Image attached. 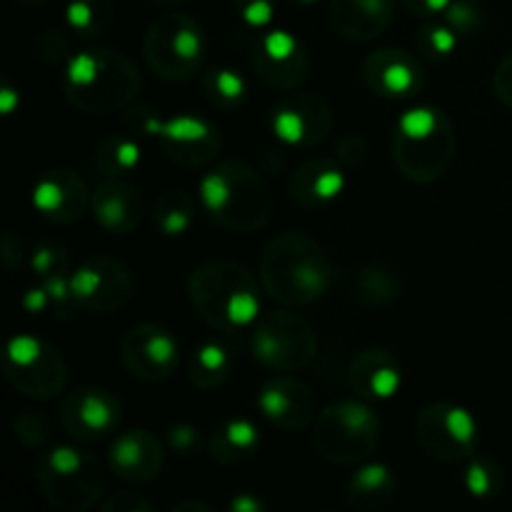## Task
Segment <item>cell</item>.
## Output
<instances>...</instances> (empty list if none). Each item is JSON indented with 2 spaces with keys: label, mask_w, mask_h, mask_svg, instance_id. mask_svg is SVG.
I'll return each instance as SVG.
<instances>
[{
  "label": "cell",
  "mask_w": 512,
  "mask_h": 512,
  "mask_svg": "<svg viewBox=\"0 0 512 512\" xmlns=\"http://www.w3.org/2000/svg\"><path fill=\"white\" fill-rule=\"evenodd\" d=\"M260 278L270 298L285 305H308L328 293L330 263L308 235L285 233L265 245Z\"/></svg>",
  "instance_id": "obj_1"
},
{
  "label": "cell",
  "mask_w": 512,
  "mask_h": 512,
  "mask_svg": "<svg viewBox=\"0 0 512 512\" xmlns=\"http://www.w3.org/2000/svg\"><path fill=\"white\" fill-rule=\"evenodd\" d=\"M190 300L200 318L220 333L248 328L260 318V288L248 268L215 260L190 275Z\"/></svg>",
  "instance_id": "obj_2"
},
{
  "label": "cell",
  "mask_w": 512,
  "mask_h": 512,
  "mask_svg": "<svg viewBox=\"0 0 512 512\" xmlns=\"http://www.w3.org/2000/svg\"><path fill=\"white\" fill-rule=\"evenodd\" d=\"M140 75L125 55L110 48L75 55L65 73V98L93 115L125 108L138 95Z\"/></svg>",
  "instance_id": "obj_3"
},
{
  "label": "cell",
  "mask_w": 512,
  "mask_h": 512,
  "mask_svg": "<svg viewBox=\"0 0 512 512\" xmlns=\"http://www.w3.org/2000/svg\"><path fill=\"white\" fill-rule=\"evenodd\" d=\"M210 218L235 233H253L270 218V190L260 173L240 160H225L200 183Z\"/></svg>",
  "instance_id": "obj_4"
},
{
  "label": "cell",
  "mask_w": 512,
  "mask_h": 512,
  "mask_svg": "<svg viewBox=\"0 0 512 512\" xmlns=\"http://www.w3.org/2000/svg\"><path fill=\"white\" fill-rule=\"evenodd\" d=\"M455 155V130L440 110L413 108L398 120L393 135V158L400 173L413 183L443 178Z\"/></svg>",
  "instance_id": "obj_5"
},
{
  "label": "cell",
  "mask_w": 512,
  "mask_h": 512,
  "mask_svg": "<svg viewBox=\"0 0 512 512\" xmlns=\"http://www.w3.org/2000/svg\"><path fill=\"white\" fill-rule=\"evenodd\" d=\"M380 443V420L368 405L343 400L323 413L313 423V445L320 458L338 465L360 463L375 453Z\"/></svg>",
  "instance_id": "obj_6"
},
{
  "label": "cell",
  "mask_w": 512,
  "mask_h": 512,
  "mask_svg": "<svg viewBox=\"0 0 512 512\" xmlns=\"http://www.w3.org/2000/svg\"><path fill=\"white\" fill-rule=\"evenodd\" d=\"M43 495L63 510H88L105 490L98 458L75 448H55L38 460Z\"/></svg>",
  "instance_id": "obj_7"
},
{
  "label": "cell",
  "mask_w": 512,
  "mask_h": 512,
  "mask_svg": "<svg viewBox=\"0 0 512 512\" xmlns=\"http://www.w3.org/2000/svg\"><path fill=\"white\" fill-rule=\"evenodd\" d=\"M203 50V30L185 13L163 15L143 38L145 63L153 73L168 80H183L198 73Z\"/></svg>",
  "instance_id": "obj_8"
},
{
  "label": "cell",
  "mask_w": 512,
  "mask_h": 512,
  "mask_svg": "<svg viewBox=\"0 0 512 512\" xmlns=\"http://www.w3.org/2000/svg\"><path fill=\"white\" fill-rule=\"evenodd\" d=\"M318 338L305 318L290 310H270L258 318L253 333V353L265 368L295 373L315 358Z\"/></svg>",
  "instance_id": "obj_9"
},
{
  "label": "cell",
  "mask_w": 512,
  "mask_h": 512,
  "mask_svg": "<svg viewBox=\"0 0 512 512\" xmlns=\"http://www.w3.org/2000/svg\"><path fill=\"white\" fill-rule=\"evenodd\" d=\"M5 380L23 395L35 400H50L65 390L68 368L53 345L45 340L20 335L5 348Z\"/></svg>",
  "instance_id": "obj_10"
},
{
  "label": "cell",
  "mask_w": 512,
  "mask_h": 512,
  "mask_svg": "<svg viewBox=\"0 0 512 512\" xmlns=\"http://www.w3.org/2000/svg\"><path fill=\"white\" fill-rule=\"evenodd\" d=\"M418 443L430 458L440 463H460L473 455L478 443V425L468 410L450 403H433L415 423Z\"/></svg>",
  "instance_id": "obj_11"
},
{
  "label": "cell",
  "mask_w": 512,
  "mask_h": 512,
  "mask_svg": "<svg viewBox=\"0 0 512 512\" xmlns=\"http://www.w3.org/2000/svg\"><path fill=\"white\" fill-rule=\"evenodd\" d=\"M70 290H73L75 308L93 315H108L128 303L133 280L128 265L120 263L118 258L95 255L70 275Z\"/></svg>",
  "instance_id": "obj_12"
},
{
  "label": "cell",
  "mask_w": 512,
  "mask_h": 512,
  "mask_svg": "<svg viewBox=\"0 0 512 512\" xmlns=\"http://www.w3.org/2000/svg\"><path fill=\"white\" fill-rule=\"evenodd\" d=\"M143 133L155 135L170 160L188 168L210 163L220 153V135L213 125L193 115H180L173 120H158L153 115L143 120Z\"/></svg>",
  "instance_id": "obj_13"
},
{
  "label": "cell",
  "mask_w": 512,
  "mask_h": 512,
  "mask_svg": "<svg viewBox=\"0 0 512 512\" xmlns=\"http://www.w3.org/2000/svg\"><path fill=\"white\" fill-rule=\"evenodd\" d=\"M253 70L265 88L288 93L305 83L310 73V58L295 35H290L288 30H273L255 43Z\"/></svg>",
  "instance_id": "obj_14"
},
{
  "label": "cell",
  "mask_w": 512,
  "mask_h": 512,
  "mask_svg": "<svg viewBox=\"0 0 512 512\" xmlns=\"http://www.w3.org/2000/svg\"><path fill=\"white\" fill-rule=\"evenodd\" d=\"M120 360L140 380H163L178 368L180 345L173 335L158 325H135L120 343Z\"/></svg>",
  "instance_id": "obj_15"
},
{
  "label": "cell",
  "mask_w": 512,
  "mask_h": 512,
  "mask_svg": "<svg viewBox=\"0 0 512 512\" xmlns=\"http://www.w3.org/2000/svg\"><path fill=\"white\" fill-rule=\"evenodd\" d=\"M123 418V405L105 388H80L63 398L60 425L78 440H100L113 433Z\"/></svg>",
  "instance_id": "obj_16"
},
{
  "label": "cell",
  "mask_w": 512,
  "mask_h": 512,
  "mask_svg": "<svg viewBox=\"0 0 512 512\" xmlns=\"http://www.w3.org/2000/svg\"><path fill=\"white\" fill-rule=\"evenodd\" d=\"M333 128V110L323 98L310 93H290L280 100L273 115V130L283 143L310 148L328 138Z\"/></svg>",
  "instance_id": "obj_17"
},
{
  "label": "cell",
  "mask_w": 512,
  "mask_h": 512,
  "mask_svg": "<svg viewBox=\"0 0 512 512\" xmlns=\"http://www.w3.org/2000/svg\"><path fill=\"white\" fill-rule=\"evenodd\" d=\"M258 408L263 410L270 423L285 430L308 428L318 418V400L308 383L295 375L283 373L268 380L258 395Z\"/></svg>",
  "instance_id": "obj_18"
},
{
  "label": "cell",
  "mask_w": 512,
  "mask_h": 512,
  "mask_svg": "<svg viewBox=\"0 0 512 512\" xmlns=\"http://www.w3.org/2000/svg\"><path fill=\"white\" fill-rule=\"evenodd\" d=\"M35 208L53 223H75L88 208L85 180L73 170H50L38 180L33 193Z\"/></svg>",
  "instance_id": "obj_19"
},
{
  "label": "cell",
  "mask_w": 512,
  "mask_h": 512,
  "mask_svg": "<svg viewBox=\"0 0 512 512\" xmlns=\"http://www.w3.org/2000/svg\"><path fill=\"white\" fill-rule=\"evenodd\" d=\"M363 80L383 98H405L420 88V65L405 50H375L365 58Z\"/></svg>",
  "instance_id": "obj_20"
},
{
  "label": "cell",
  "mask_w": 512,
  "mask_h": 512,
  "mask_svg": "<svg viewBox=\"0 0 512 512\" xmlns=\"http://www.w3.org/2000/svg\"><path fill=\"white\" fill-rule=\"evenodd\" d=\"M110 470L128 483H148L163 470V448L148 430L123 433L110 448Z\"/></svg>",
  "instance_id": "obj_21"
},
{
  "label": "cell",
  "mask_w": 512,
  "mask_h": 512,
  "mask_svg": "<svg viewBox=\"0 0 512 512\" xmlns=\"http://www.w3.org/2000/svg\"><path fill=\"white\" fill-rule=\"evenodd\" d=\"M93 213L108 233L128 235L143 220V195L133 185L110 178L93 193Z\"/></svg>",
  "instance_id": "obj_22"
},
{
  "label": "cell",
  "mask_w": 512,
  "mask_h": 512,
  "mask_svg": "<svg viewBox=\"0 0 512 512\" xmlns=\"http://www.w3.org/2000/svg\"><path fill=\"white\" fill-rule=\"evenodd\" d=\"M395 0H333L330 23L343 38L373 40L393 20Z\"/></svg>",
  "instance_id": "obj_23"
},
{
  "label": "cell",
  "mask_w": 512,
  "mask_h": 512,
  "mask_svg": "<svg viewBox=\"0 0 512 512\" xmlns=\"http://www.w3.org/2000/svg\"><path fill=\"white\" fill-rule=\"evenodd\" d=\"M350 385L365 398H393L400 388V365L383 348L363 350L350 365Z\"/></svg>",
  "instance_id": "obj_24"
},
{
  "label": "cell",
  "mask_w": 512,
  "mask_h": 512,
  "mask_svg": "<svg viewBox=\"0 0 512 512\" xmlns=\"http://www.w3.org/2000/svg\"><path fill=\"white\" fill-rule=\"evenodd\" d=\"M345 175L340 165H335L328 158H313L300 165L290 175L288 190L298 203L303 205H325L343 193Z\"/></svg>",
  "instance_id": "obj_25"
},
{
  "label": "cell",
  "mask_w": 512,
  "mask_h": 512,
  "mask_svg": "<svg viewBox=\"0 0 512 512\" xmlns=\"http://www.w3.org/2000/svg\"><path fill=\"white\" fill-rule=\"evenodd\" d=\"M260 448V433L250 420H228L210 435L208 453L220 465L245 463Z\"/></svg>",
  "instance_id": "obj_26"
},
{
  "label": "cell",
  "mask_w": 512,
  "mask_h": 512,
  "mask_svg": "<svg viewBox=\"0 0 512 512\" xmlns=\"http://www.w3.org/2000/svg\"><path fill=\"white\" fill-rule=\"evenodd\" d=\"M395 478L385 465H365L348 485V500L355 510H380L393 500Z\"/></svg>",
  "instance_id": "obj_27"
},
{
  "label": "cell",
  "mask_w": 512,
  "mask_h": 512,
  "mask_svg": "<svg viewBox=\"0 0 512 512\" xmlns=\"http://www.w3.org/2000/svg\"><path fill=\"white\" fill-rule=\"evenodd\" d=\"M230 368H233V360L225 345L220 343H203L195 348L193 358H190L188 375L193 380V385L203 390H215L218 385H223L228 380Z\"/></svg>",
  "instance_id": "obj_28"
},
{
  "label": "cell",
  "mask_w": 512,
  "mask_h": 512,
  "mask_svg": "<svg viewBox=\"0 0 512 512\" xmlns=\"http://www.w3.org/2000/svg\"><path fill=\"white\" fill-rule=\"evenodd\" d=\"M140 148L128 135H108L98 145L93 158V168L105 178H118V175L130 173L138 168Z\"/></svg>",
  "instance_id": "obj_29"
},
{
  "label": "cell",
  "mask_w": 512,
  "mask_h": 512,
  "mask_svg": "<svg viewBox=\"0 0 512 512\" xmlns=\"http://www.w3.org/2000/svg\"><path fill=\"white\" fill-rule=\"evenodd\" d=\"M65 18L70 28L83 38H98L113 20V3L110 0H70Z\"/></svg>",
  "instance_id": "obj_30"
},
{
  "label": "cell",
  "mask_w": 512,
  "mask_h": 512,
  "mask_svg": "<svg viewBox=\"0 0 512 512\" xmlns=\"http://www.w3.org/2000/svg\"><path fill=\"white\" fill-rule=\"evenodd\" d=\"M195 205L183 190H168L155 205V223L165 235H183L193 223Z\"/></svg>",
  "instance_id": "obj_31"
},
{
  "label": "cell",
  "mask_w": 512,
  "mask_h": 512,
  "mask_svg": "<svg viewBox=\"0 0 512 512\" xmlns=\"http://www.w3.org/2000/svg\"><path fill=\"white\" fill-rule=\"evenodd\" d=\"M205 98H208L215 108H235V105L245 98V80L230 68L213 70V73H208V78H205Z\"/></svg>",
  "instance_id": "obj_32"
},
{
  "label": "cell",
  "mask_w": 512,
  "mask_h": 512,
  "mask_svg": "<svg viewBox=\"0 0 512 512\" xmlns=\"http://www.w3.org/2000/svg\"><path fill=\"white\" fill-rule=\"evenodd\" d=\"M355 295L365 305H385L393 298H398V280L385 268H368L360 273Z\"/></svg>",
  "instance_id": "obj_33"
},
{
  "label": "cell",
  "mask_w": 512,
  "mask_h": 512,
  "mask_svg": "<svg viewBox=\"0 0 512 512\" xmlns=\"http://www.w3.org/2000/svg\"><path fill=\"white\" fill-rule=\"evenodd\" d=\"M465 485L475 498H488L503 488V470L493 460H473V465L465 470Z\"/></svg>",
  "instance_id": "obj_34"
},
{
  "label": "cell",
  "mask_w": 512,
  "mask_h": 512,
  "mask_svg": "<svg viewBox=\"0 0 512 512\" xmlns=\"http://www.w3.org/2000/svg\"><path fill=\"white\" fill-rule=\"evenodd\" d=\"M418 43L433 58H445L458 48L460 33L450 28L448 23H425L418 30Z\"/></svg>",
  "instance_id": "obj_35"
},
{
  "label": "cell",
  "mask_w": 512,
  "mask_h": 512,
  "mask_svg": "<svg viewBox=\"0 0 512 512\" xmlns=\"http://www.w3.org/2000/svg\"><path fill=\"white\" fill-rule=\"evenodd\" d=\"M15 433L25 445H40L50 438V423L45 415L23 413L15 418Z\"/></svg>",
  "instance_id": "obj_36"
},
{
  "label": "cell",
  "mask_w": 512,
  "mask_h": 512,
  "mask_svg": "<svg viewBox=\"0 0 512 512\" xmlns=\"http://www.w3.org/2000/svg\"><path fill=\"white\" fill-rule=\"evenodd\" d=\"M445 23L458 33H473L480 25V10L468 0H453L445 10Z\"/></svg>",
  "instance_id": "obj_37"
},
{
  "label": "cell",
  "mask_w": 512,
  "mask_h": 512,
  "mask_svg": "<svg viewBox=\"0 0 512 512\" xmlns=\"http://www.w3.org/2000/svg\"><path fill=\"white\" fill-rule=\"evenodd\" d=\"M65 263H68V253L63 248H53V245H40L33 253V270L40 278H48V275H60L63 273Z\"/></svg>",
  "instance_id": "obj_38"
},
{
  "label": "cell",
  "mask_w": 512,
  "mask_h": 512,
  "mask_svg": "<svg viewBox=\"0 0 512 512\" xmlns=\"http://www.w3.org/2000/svg\"><path fill=\"white\" fill-rule=\"evenodd\" d=\"M240 18L253 28H265L275 15V0H235Z\"/></svg>",
  "instance_id": "obj_39"
},
{
  "label": "cell",
  "mask_w": 512,
  "mask_h": 512,
  "mask_svg": "<svg viewBox=\"0 0 512 512\" xmlns=\"http://www.w3.org/2000/svg\"><path fill=\"white\" fill-rule=\"evenodd\" d=\"M170 448L178 455H193L200 448V433L193 425H175L168 435Z\"/></svg>",
  "instance_id": "obj_40"
},
{
  "label": "cell",
  "mask_w": 512,
  "mask_h": 512,
  "mask_svg": "<svg viewBox=\"0 0 512 512\" xmlns=\"http://www.w3.org/2000/svg\"><path fill=\"white\" fill-rule=\"evenodd\" d=\"M493 88L500 103L512 108V55H508V58L498 65V70H495Z\"/></svg>",
  "instance_id": "obj_41"
},
{
  "label": "cell",
  "mask_w": 512,
  "mask_h": 512,
  "mask_svg": "<svg viewBox=\"0 0 512 512\" xmlns=\"http://www.w3.org/2000/svg\"><path fill=\"white\" fill-rule=\"evenodd\" d=\"M103 510H108V512H140V510L150 512L153 510V505L135 493H120V495H115V498H110L108 503L103 505Z\"/></svg>",
  "instance_id": "obj_42"
},
{
  "label": "cell",
  "mask_w": 512,
  "mask_h": 512,
  "mask_svg": "<svg viewBox=\"0 0 512 512\" xmlns=\"http://www.w3.org/2000/svg\"><path fill=\"white\" fill-rule=\"evenodd\" d=\"M400 3H403L405 10L413 15H438L445 13L453 0H400Z\"/></svg>",
  "instance_id": "obj_43"
},
{
  "label": "cell",
  "mask_w": 512,
  "mask_h": 512,
  "mask_svg": "<svg viewBox=\"0 0 512 512\" xmlns=\"http://www.w3.org/2000/svg\"><path fill=\"white\" fill-rule=\"evenodd\" d=\"M48 300H50L48 290L40 288V290H30V293L23 298V305L30 310V313H38V310H43L45 305H48Z\"/></svg>",
  "instance_id": "obj_44"
},
{
  "label": "cell",
  "mask_w": 512,
  "mask_h": 512,
  "mask_svg": "<svg viewBox=\"0 0 512 512\" xmlns=\"http://www.w3.org/2000/svg\"><path fill=\"white\" fill-rule=\"evenodd\" d=\"M235 510H263V503L260 500H250V498H238L233 503Z\"/></svg>",
  "instance_id": "obj_45"
},
{
  "label": "cell",
  "mask_w": 512,
  "mask_h": 512,
  "mask_svg": "<svg viewBox=\"0 0 512 512\" xmlns=\"http://www.w3.org/2000/svg\"><path fill=\"white\" fill-rule=\"evenodd\" d=\"M0 98H3V113H10V108H13V103H15V100H18V95H15L13 90L3 88Z\"/></svg>",
  "instance_id": "obj_46"
},
{
  "label": "cell",
  "mask_w": 512,
  "mask_h": 512,
  "mask_svg": "<svg viewBox=\"0 0 512 512\" xmlns=\"http://www.w3.org/2000/svg\"><path fill=\"white\" fill-rule=\"evenodd\" d=\"M188 508H195V510H213V508H210V505H203V503H183V505H178V508H175V510H188Z\"/></svg>",
  "instance_id": "obj_47"
},
{
  "label": "cell",
  "mask_w": 512,
  "mask_h": 512,
  "mask_svg": "<svg viewBox=\"0 0 512 512\" xmlns=\"http://www.w3.org/2000/svg\"><path fill=\"white\" fill-rule=\"evenodd\" d=\"M15 3H20V5H38V3H45V0H15Z\"/></svg>",
  "instance_id": "obj_48"
},
{
  "label": "cell",
  "mask_w": 512,
  "mask_h": 512,
  "mask_svg": "<svg viewBox=\"0 0 512 512\" xmlns=\"http://www.w3.org/2000/svg\"><path fill=\"white\" fill-rule=\"evenodd\" d=\"M155 3H163V5H175V3H183V0H155Z\"/></svg>",
  "instance_id": "obj_49"
},
{
  "label": "cell",
  "mask_w": 512,
  "mask_h": 512,
  "mask_svg": "<svg viewBox=\"0 0 512 512\" xmlns=\"http://www.w3.org/2000/svg\"><path fill=\"white\" fill-rule=\"evenodd\" d=\"M298 3H315V0H298Z\"/></svg>",
  "instance_id": "obj_50"
}]
</instances>
